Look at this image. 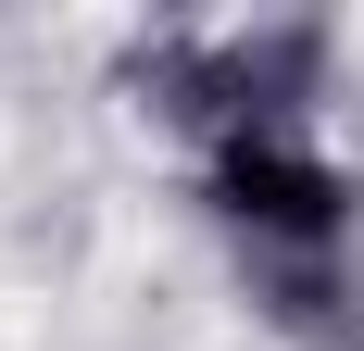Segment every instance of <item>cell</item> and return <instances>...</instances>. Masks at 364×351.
I'll return each mask as SVG.
<instances>
[{"instance_id":"6da1fadb","label":"cell","mask_w":364,"mask_h":351,"mask_svg":"<svg viewBox=\"0 0 364 351\" xmlns=\"http://www.w3.org/2000/svg\"><path fill=\"white\" fill-rule=\"evenodd\" d=\"M201 201H214L252 251H277V264H327V251L352 239V176H339L327 151L301 139V126L214 139V176H201Z\"/></svg>"}]
</instances>
